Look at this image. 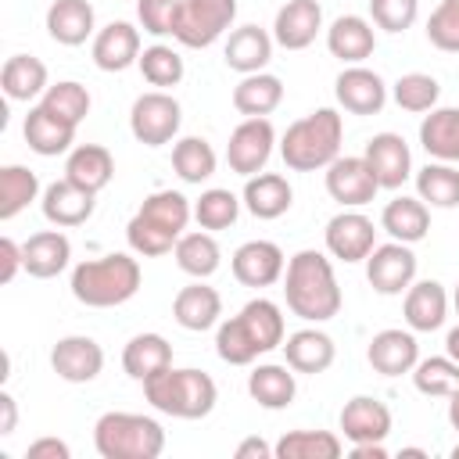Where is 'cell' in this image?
<instances>
[{
	"instance_id": "cell-52",
	"label": "cell",
	"mask_w": 459,
	"mask_h": 459,
	"mask_svg": "<svg viewBox=\"0 0 459 459\" xmlns=\"http://www.w3.org/2000/svg\"><path fill=\"white\" fill-rule=\"evenodd\" d=\"M416 14H420V0H369V18L384 32L412 29Z\"/></svg>"
},
{
	"instance_id": "cell-15",
	"label": "cell",
	"mask_w": 459,
	"mask_h": 459,
	"mask_svg": "<svg viewBox=\"0 0 459 459\" xmlns=\"http://www.w3.org/2000/svg\"><path fill=\"white\" fill-rule=\"evenodd\" d=\"M230 269H233L237 283H244V287H273L276 280H283L287 258H283L280 244H273V240H244L233 251Z\"/></svg>"
},
{
	"instance_id": "cell-36",
	"label": "cell",
	"mask_w": 459,
	"mask_h": 459,
	"mask_svg": "<svg viewBox=\"0 0 459 459\" xmlns=\"http://www.w3.org/2000/svg\"><path fill=\"white\" fill-rule=\"evenodd\" d=\"M65 176L93 194H100L111 179H115V158L108 147L100 143H79L68 151V161H65Z\"/></svg>"
},
{
	"instance_id": "cell-4",
	"label": "cell",
	"mask_w": 459,
	"mask_h": 459,
	"mask_svg": "<svg viewBox=\"0 0 459 459\" xmlns=\"http://www.w3.org/2000/svg\"><path fill=\"white\" fill-rule=\"evenodd\" d=\"M344 118L337 108H316L305 118L290 122L280 140V158L290 172H316L341 158Z\"/></svg>"
},
{
	"instance_id": "cell-9",
	"label": "cell",
	"mask_w": 459,
	"mask_h": 459,
	"mask_svg": "<svg viewBox=\"0 0 459 459\" xmlns=\"http://www.w3.org/2000/svg\"><path fill=\"white\" fill-rule=\"evenodd\" d=\"M366 280L377 294L384 298H394V294H405L409 283L416 280V255H412V244H402V240H387V244H377L369 255H366Z\"/></svg>"
},
{
	"instance_id": "cell-23",
	"label": "cell",
	"mask_w": 459,
	"mask_h": 459,
	"mask_svg": "<svg viewBox=\"0 0 459 459\" xmlns=\"http://www.w3.org/2000/svg\"><path fill=\"white\" fill-rule=\"evenodd\" d=\"M172 316L183 330H194V333L212 330L222 323V294L204 280H194L172 298Z\"/></svg>"
},
{
	"instance_id": "cell-51",
	"label": "cell",
	"mask_w": 459,
	"mask_h": 459,
	"mask_svg": "<svg viewBox=\"0 0 459 459\" xmlns=\"http://www.w3.org/2000/svg\"><path fill=\"white\" fill-rule=\"evenodd\" d=\"M179 11H183V0H136V18H140V29L151 32V36H176V25H179Z\"/></svg>"
},
{
	"instance_id": "cell-1",
	"label": "cell",
	"mask_w": 459,
	"mask_h": 459,
	"mask_svg": "<svg viewBox=\"0 0 459 459\" xmlns=\"http://www.w3.org/2000/svg\"><path fill=\"white\" fill-rule=\"evenodd\" d=\"M283 298H287V308L305 323L333 319L344 301L333 276V262L316 247L298 251L283 269Z\"/></svg>"
},
{
	"instance_id": "cell-22",
	"label": "cell",
	"mask_w": 459,
	"mask_h": 459,
	"mask_svg": "<svg viewBox=\"0 0 459 459\" xmlns=\"http://www.w3.org/2000/svg\"><path fill=\"white\" fill-rule=\"evenodd\" d=\"M402 316L412 333H430V330L445 326V319H448L445 287L437 280H412L405 290V301H402Z\"/></svg>"
},
{
	"instance_id": "cell-24",
	"label": "cell",
	"mask_w": 459,
	"mask_h": 459,
	"mask_svg": "<svg viewBox=\"0 0 459 459\" xmlns=\"http://www.w3.org/2000/svg\"><path fill=\"white\" fill-rule=\"evenodd\" d=\"M337 359V344L330 333H323L319 326H305V330H294L287 341H283V362L294 369V373H326Z\"/></svg>"
},
{
	"instance_id": "cell-13",
	"label": "cell",
	"mask_w": 459,
	"mask_h": 459,
	"mask_svg": "<svg viewBox=\"0 0 459 459\" xmlns=\"http://www.w3.org/2000/svg\"><path fill=\"white\" fill-rule=\"evenodd\" d=\"M387 93V82L366 65H348L333 82V97L348 115H380Z\"/></svg>"
},
{
	"instance_id": "cell-32",
	"label": "cell",
	"mask_w": 459,
	"mask_h": 459,
	"mask_svg": "<svg viewBox=\"0 0 459 459\" xmlns=\"http://www.w3.org/2000/svg\"><path fill=\"white\" fill-rule=\"evenodd\" d=\"M0 86H4V93H7V100H36V97H43L47 93V86H50V72H47V65L39 61V57H32V54H11L7 61H4V68H0Z\"/></svg>"
},
{
	"instance_id": "cell-19",
	"label": "cell",
	"mask_w": 459,
	"mask_h": 459,
	"mask_svg": "<svg viewBox=\"0 0 459 459\" xmlns=\"http://www.w3.org/2000/svg\"><path fill=\"white\" fill-rule=\"evenodd\" d=\"M323 29V7L319 0H287L273 18V39L283 50H305L316 43Z\"/></svg>"
},
{
	"instance_id": "cell-12",
	"label": "cell",
	"mask_w": 459,
	"mask_h": 459,
	"mask_svg": "<svg viewBox=\"0 0 459 459\" xmlns=\"http://www.w3.org/2000/svg\"><path fill=\"white\" fill-rule=\"evenodd\" d=\"M377 190H380V183H377V176L362 154L359 158L344 154V158H333L326 165V194L341 208H362L377 197Z\"/></svg>"
},
{
	"instance_id": "cell-10",
	"label": "cell",
	"mask_w": 459,
	"mask_h": 459,
	"mask_svg": "<svg viewBox=\"0 0 459 459\" xmlns=\"http://www.w3.org/2000/svg\"><path fill=\"white\" fill-rule=\"evenodd\" d=\"M276 147V129L269 118H244L233 133H230V143H226V165L237 172V176H255L265 169L269 154Z\"/></svg>"
},
{
	"instance_id": "cell-2",
	"label": "cell",
	"mask_w": 459,
	"mask_h": 459,
	"mask_svg": "<svg viewBox=\"0 0 459 459\" xmlns=\"http://www.w3.org/2000/svg\"><path fill=\"white\" fill-rule=\"evenodd\" d=\"M190 219H194L190 197H183L179 190H154L151 197H143V204L129 219L126 240L136 255L158 258V255H169L176 247V240L186 233Z\"/></svg>"
},
{
	"instance_id": "cell-42",
	"label": "cell",
	"mask_w": 459,
	"mask_h": 459,
	"mask_svg": "<svg viewBox=\"0 0 459 459\" xmlns=\"http://www.w3.org/2000/svg\"><path fill=\"white\" fill-rule=\"evenodd\" d=\"M215 165H219V158H215V151L204 136H183V140L172 143V169L183 183L201 186L204 179L215 176Z\"/></svg>"
},
{
	"instance_id": "cell-14",
	"label": "cell",
	"mask_w": 459,
	"mask_h": 459,
	"mask_svg": "<svg viewBox=\"0 0 459 459\" xmlns=\"http://www.w3.org/2000/svg\"><path fill=\"white\" fill-rule=\"evenodd\" d=\"M50 369L68 384H90L104 369V348L86 333H68L50 348Z\"/></svg>"
},
{
	"instance_id": "cell-59",
	"label": "cell",
	"mask_w": 459,
	"mask_h": 459,
	"mask_svg": "<svg viewBox=\"0 0 459 459\" xmlns=\"http://www.w3.org/2000/svg\"><path fill=\"white\" fill-rule=\"evenodd\" d=\"M448 423L459 430V391H452V394H448Z\"/></svg>"
},
{
	"instance_id": "cell-41",
	"label": "cell",
	"mask_w": 459,
	"mask_h": 459,
	"mask_svg": "<svg viewBox=\"0 0 459 459\" xmlns=\"http://www.w3.org/2000/svg\"><path fill=\"white\" fill-rule=\"evenodd\" d=\"M273 448L276 459H337L344 441L333 430H287Z\"/></svg>"
},
{
	"instance_id": "cell-43",
	"label": "cell",
	"mask_w": 459,
	"mask_h": 459,
	"mask_svg": "<svg viewBox=\"0 0 459 459\" xmlns=\"http://www.w3.org/2000/svg\"><path fill=\"white\" fill-rule=\"evenodd\" d=\"M39 197V176L25 165H4L0 169V219H14Z\"/></svg>"
},
{
	"instance_id": "cell-48",
	"label": "cell",
	"mask_w": 459,
	"mask_h": 459,
	"mask_svg": "<svg viewBox=\"0 0 459 459\" xmlns=\"http://www.w3.org/2000/svg\"><path fill=\"white\" fill-rule=\"evenodd\" d=\"M391 97L402 111H412V115H423V111H434L437 108V97H441V86L434 75L427 72H405L398 75V82L391 86Z\"/></svg>"
},
{
	"instance_id": "cell-56",
	"label": "cell",
	"mask_w": 459,
	"mask_h": 459,
	"mask_svg": "<svg viewBox=\"0 0 459 459\" xmlns=\"http://www.w3.org/2000/svg\"><path fill=\"white\" fill-rule=\"evenodd\" d=\"M14 427H18V402H14V394L0 391V434L7 437V434H14Z\"/></svg>"
},
{
	"instance_id": "cell-16",
	"label": "cell",
	"mask_w": 459,
	"mask_h": 459,
	"mask_svg": "<svg viewBox=\"0 0 459 459\" xmlns=\"http://www.w3.org/2000/svg\"><path fill=\"white\" fill-rule=\"evenodd\" d=\"M39 208H43V219H47L50 226L72 230V226H82V222L93 215L97 194L86 190V186H79V183H72V179L65 176V179H54V183L43 190Z\"/></svg>"
},
{
	"instance_id": "cell-21",
	"label": "cell",
	"mask_w": 459,
	"mask_h": 459,
	"mask_svg": "<svg viewBox=\"0 0 459 459\" xmlns=\"http://www.w3.org/2000/svg\"><path fill=\"white\" fill-rule=\"evenodd\" d=\"M140 29L133 22H108L93 36V65L100 72H126L140 61Z\"/></svg>"
},
{
	"instance_id": "cell-47",
	"label": "cell",
	"mask_w": 459,
	"mask_h": 459,
	"mask_svg": "<svg viewBox=\"0 0 459 459\" xmlns=\"http://www.w3.org/2000/svg\"><path fill=\"white\" fill-rule=\"evenodd\" d=\"M39 104L50 115H57L61 122H68V126L79 129V122L90 115V90L82 82H75V79H61L54 86H47V93L39 97Z\"/></svg>"
},
{
	"instance_id": "cell-55",
	"label": "cell",
	"mask_w": 459,
	"mask_h": 459,
	"mask_svg": "<svg viewBox=\"0 0 459 459\" xmlns=\"http://www.w3.org/2000/svg\"><path fill=\"white\" fill-rule=\"evenodd\" d=\"M233 455H237V459H273L276 448H273L269 441H262V437H244V441L233 448Z\"/></svg>"
},
{
	"instance_id": "cell-31",
	"label": "cell",
	"mask_w": 459,
	"mask_h": 459,
	"mask_svg": "<svg viewBox=\"0 0 459 459\" xmlns=\"http://www.w3.org/2000/svg\"><path fill=\"white\" fill-rule=\"evenodd\" d=\"M247 394L262 405V409H269V412H276V409H287L290 402H294V394H298V380H294V369L283 362H262V366H255L251 373H247Z\"/></svg>"
},
{
	"instance_id": "cell-37",
	"label": "cell",
	"mask_w": 459,
	"mask_h": 459,
	"mask_svg": "<svg viewBox=\"0 0 459 459\" xmlns=\"http://www.w3.org/2000/svg\"><path fill=\"white\" fill-rule=\"evenodd\" d=\"M237 316H240L244 330L251 333V341H255V348H258L262 355L273 351V348H283V341H287V323H283V308H280L276 301H269V298H251Z\"/></svg>"
},
{
	"instance_id": "cell-45",
	"label": "cell",
	"mask_w": 459,
	"mask_h": 459,
	"mask_svg": "<svg viewBox=\"0 0 459 459\" xmlns=\"http://www.w3.org/2000/svg\"><path fill=\"white\" fill-rule=\"evenodd\" d=\"M240 204H244V201H240L233 190H226V186H208V190L194 201V219H197V226L208 230V233L230 230V226L237 222V215H240Z\"/></svg>"
},
{
	"instance_id": "cell-35",
	"label": "cell",
	"mask_w": 459,
	"mask_h": 459,
	"mask_svg": "<svg viewBox=\"0 0 459 459\" xmlns=\"http://www.w3.org/2000/svg\"><path fill=\"white\" fill-rule=\"evenodd\" d=\"M420 147L434 161L459 165V108H434L420 122Z\"/></svg>"
},
{
	"instance_id": "cell-6",
	"label": "cell",
	"mask_w": 459,
	"mask_h": 459,
	"mask_svg": "<svg viewBox=\"0 0 459 459\" xmlns=\"http://www.w3.org/2000/svg\"><path fill=\"white\" fill-rule=\"evenodd\" d=\"M93 448L100 459H158L165 452V430L143 412H104L93 423Z\"/></svg>"
},
{
	"instance_id": "cell-38",
	"label": "cell",
	"mask_w": 459,
	"mask_h": 459,
	"mask_svg": "<svg viewBox=\"0 0 459 459\" xmlns=\"http://www.w3.org/2000/svg\"><path fill=\"white\" fill-rule=\"evenodd\" d=\"M165 366H172V344L161 333H136L129 337V344L122 348V369L133 380H147L154 373H161Z\"/></svg>"
},
{
	"instance_id": "cell-44",
	"label": "cell",
	"mask_w": 459,
	"mask_h": 459,
	"mask_svg": "<svg viewBox=\"0 0 459 459\" xmlns=\"http://www.w3.org/2000/svg\"><path fill=\"white\" fill-rule=\"evenodd\" d=\"M412 387L427 398H448L459 391V362L448 355H430L412 366Z\"/></svg>"
},
{
	"instance_id": "cell-5",
	"label": "cell",
	"mask_w": 459,
	"mask_h": 459,
	"mask_svg": "<svg viewBox=\"0 0 459 459\" xmlns=\"http://www.w3.org/2000/svg\"><path fill=\"white\" fill-rule=\"evenodd\" d=\"M143 398L165 412V416H176V420H201L215 409L219 402V387L215 380L204 373V369H194V366H165L161 373L147 377L143 380Z\"/></svg>"
},
{
	"instance_id": "cell-40",
	"label": "cell",
	"mask_w": 459,
	"mask_h": 459,
	"mask_svg": "<svg viewBox=\"0 0 459 459\" xmlns=\"http://www.w3.org/2000/svg\"><path fill=\"white\" fill-rule=\"evenodd\" d=\"M416 197L427 208H455L459 204V169L452 161H427L416 172Z\"/></svg>"
},
{
	"instance_id": "cell-34",
	"label": "cell",
	"mask_w": 459,
	"mask_h": 459,
	"mask_svg": "<svg viewBox=\"0 0 459 459\" xmlns=\"http://www.w3.org/2000/svg\"><path fill=\"white\" fill-rule=\"evenodd\" d=\"M283 100V82L273 72H251L233 86V108L244 118H269Z\"/></svg>"
},
{
	"instance_id": "cell-61",
	"label": "cell",
	"mask_w": 459,
	"mask_h": 459,
	"mask_svg": "<svg viewBox=\"0 0 459 459\" xmlns=\"http://www.w3.org/2000/svg\"><path fill=\"white\" fill-rule=\"evenodd\" d=\"M452 459H459V445H455V448H452Z\"/></svg>"
},
{
	"instance_id": "cell-7",
	"label": "cell",
	"mask_w": 459,
	"mask_h": 459,
	"mask_svg": "<svg viewBox=\"0 0 459 459\" xmlns=\"http://www.w3.org/2000/svg\"><path fill=\"white\" fill-rule=\"evenodd\" d=\"M183 126V108L169 90H151L140 93L129 108V129L143 147H161L172 143Z\"/></svg>"
},
{
	"instance_id": "cell-3",
	"label": "cell",
	"mask_w": 459,
	"mask_h": 459,
	"mask_svg": "<svg viewBox=\"0 0 459 459\" xmlns=\"http://www.w3.org/2000/svg\"><path fill=\"white\" fill-rule=\"evenodd\" d=\"M140 262L126 251H111L100 258H86L72 269V298L86 308H115L126 305L140 290Z\"/></svg>"
},
{
	"instance_id": "cell-29",
	"label": "cell",
	"mask_w": 459,
	"mask_h": 459,
	"mask_svg": "<svg viewBox=\"0 0 459 459\" xmlns=\"http://www.w3.org/2000/svg\"><path fill=\"white\" fill-rule=\"evenodd\" d=\"M244 208L255 215V219H280V215H287L290 212V204H294V190H290V183H287V176H280V172H255V176H247V183H244Z\"/></svg>"
},
{
	"instance_id": "cell-39",
	"label": "cell",
	"mask_w": 459,
	"mask_h": 459,
	"mask_svg": "<svg viewBox=\"0 0 459 459\" xmlns=\"http://www.w3.org/2000/svg\"><path fill=\"white\" fill-rule=\"evenodd\" d=\"M172 258L176 265L194 276V280H208L219 265H222V251H219V240L208 233V230H194V233H183L172 247Z\"/></svg>"
},
{
	"instance_id": "cell-49",
	"label": "cell",
	"mask_w": 459,
	"mask_h": 459,
	"mask_svg": "<svg viewBox=\"0 0 459 459\" xmlns=\"http://www.w3.org/2000/svg\"><path fill=\"white\" fill-rule=\"evenodd\" d=\"M215 351H219V359L230 362V366H251V362L262 355V351L255 348L251 333L244 330L240 316H230V319H222V323L215 326Z\"/></svg>"
},
{
	"instance_id": "cell-20",
	"label": "cell",
	"mask_w": 459,
	"mask_h": 459,
	"mask_svg": "<svg viewBox=\"0 0 459 459\" xmlns=\"http://www.w3.org/2000/svg\"><path fill=\"white\" fill-rule=\"evenodd\" d=\"M366 359L380 377H402V373H412V366L420 362V344H416L412 330L391 326V330H380L369 337Z\"/></svg>"
},
{
	"instance_id": "cell-27",
	"label": "cell",
	"mask_w": 459,
	"mask_h": 459,
	"mask_svg": "<svg viewBox=\"0 0 459 459\" xmlns=\"http://www.w3.org/2000/svg\"><path fill=\"white\" fill-rule=\"evenodd\" d=\"M97 29V14L90 0H54L47 7V32L61 47H82Z\"/></svg>"
},
{
	"instance_id": "cell-18",
	"label": "cell",
	"mask_w": 459,
	"mask_h": 459,
	"mask_svg": "<svg viewBox=\"0 0 459 459\" xmlns=\"http://www.w3.org/2000/svg\"><path fill=\"white\" fill-rule=\"evenodd\" d=\"M337 423H341V434H344L351 445H362V441H387L394 420H391V409H387L380 398H373V394H355V398L344 402Z\"/></svg>"
},
{
	"instance_id": "cell-50",
	"label": "cell",
	"mask_w": 459,
	"mask_h": 459,
	"mask_svg": "<svg viewBox=\"0 0 459 459\" xmlns=\"http://www.w3.org/2000/svg\"><path fill=\"white\" fill-rule=\"evenodd\" d=\"M427 39L445 50L459 54V0H441L427 18Z\"/></svg>"
},
{
	"instance_id": "cell-30",
	"label": "cell",
	"mask_w": 459,
	"mask_h": 459,
	"mask_svg": "<svg viewBox=\"0 0 459 459\" xmlns=\"http://www.w3.org/2000/svg\"><path fill=\"white\" fill-rule=\"evenodd\" d=\"M22 255H25V273L36 276V280H50L57 273L68 269V258H72V240L57 230H39L32 233L25 244H22Z\"/></svg>"
},
{
	"instance_id": "cell-53",
	"label": "cell",
	"mask_w": 459,
	"mask_h": 459,
	"mask_svg": "<svg viewBox=\"0 0 459 459\" xmlns=\"http://www.w3.org/2000/svg\"><path fill=\"white\" fill-rule=\"evenodd\" d=\"M18 269H25V255L22 244H14L11 237L0 240V283H11L18 276Z\"/></svg>"
},
{
	"instance_id": "cell-8",
	"label": "cell",
	"mask_w": 459,
	"mask_h": 459,
	"mask_svg": "<svg viewBox=\"0 0 459 459\" xmlns=\"http://www.w3.org/2000/svg\"><path fill=\"white\" fill-rule=\"evenodd\" d=\"M237 18V0H183L176 39L190 50L212 47Z\"/></svg>"
},
{
	"instance_id": "cell-25",
	"label": "cell",
	"mask_w": 459,
	"mask_h": 459,
	"mask_svg": "<svg viewBox=\"0 0 459 459\" xmlns=\"http://www.w3.org/2000/svg\"><path fill=\"white\" fill-rule=\"evenodd\" d=\"M326 50L337 61H344V65H362L377 50L373 22H366L362 14H341V18H333L330 29H326Z\"/></svg>"
},
{
	"instance_id": "cell-33",
	"label": "cell",
	"mask_w": 459,
	"mask_h": 459,
	"mask_svg": "<svg viewBox=\"0 0 459 459\" xmlns=\"http://www.w3.org/2000/svg\"><path fill=\"white\" fill-rule=\"evenodd\" d=\"M380 230L391 233V240L402 244H420L430 233V208L420 197H394L380 212Z\"/></svg>"
},
{
	"instance_id": "cell-54",
	"label": "cell",
	"mask_w": 459,
	"mask_h": 459,
	"mask_svg": "<svg viewBox=\"0 0 459 459\" xmlns=\"http://www.w3.org/2000/svg\"><path fill=\"white\" fill-rule=\"evenodd\" d=\"M29 459H72V448L61 441V437H36L29 448H25Z\"/></svg>"
},
{
	"instance_id": "cell-58",
	"label": "cell",
	"mask_w": 459,
	"mask_h": 459,
	"mask_svg": "<svg viewBox=\"0 0 459 459\" xmlns=\"http://www.w3.org/2000/svg\"><path fill=\"white\" fill-rule=\"evenodd\" d=\"M445 355L459 362V326H452V330L445 333Z\"/></svg>"
},
{
	"instance_id": "cell-17",
	"label": "cell",
	"mask_w": 459,
	"mask_h": 459,
	"mask_svg": "<svg viewBox=\"0 0 459 459\" xmlns=\"http://www.w3.org/2000/svg\"><path fill=\"white\" fill-rule=\"evenodd\" d=\"M362 158L373 169L380 190H398L412 176V154H409V143L398 133H377V136H369Z\"/></svg>"
},
{
	"instance_id": "cell-11",
	"label": "cell",
	"mask_w": 459,
	"mask_h": 459,
	"mask_svg": "<svg viewBox=\"0 0 459 459\" xmlns=\"http://www.w3.org/2000/svg\"><path fill=\"white\" fill-rule=\"evenodd\" d=\"M323 240H326V251L333 258H341V262H366V255L377 247V226L359 208H344V212H337L326 222Z\"/></svg>"
},
{
	"instance_id": "cell-28",
	"label": "cell",
	"mask_w": 459,
	"mask_h": 459,
	"mask_svg": "<svg viewBox=\"0 0 459 459\" xmlns=\"http://www.w3.org/2000/svg\"><path fill=\"white\" fill-rule=\"evenodd\" d=\"M22 136L29 143V151H36L39 158H57L65 151H72L75 143V126L61 122L57 115H50L43 104L29 108L25 122H22Z\"/></svg>"
},
{
	"instance_id": "cell-57",
	"label": "cell",
	"mask_w": 459,
	"mask_h": 459,
	"mask_svg": "<svg viewBox=\"0 0 459 459\" xmlns=\"http://www.w3.org/2000/svg\"><path fill=\"white\" fill-rule=\"evenodd\" d=\"M351 455L355 459H387V448H384V441H362V445H351Z\"/></svg>"
},
{
	"instance_id": "cell-26",
	"label": "cell",
	"mask_w": 459,
	"mask_h": 459,
	"mask_svg": "<svg viewBox=\"0 0 459 459\" xmlns=\"http://www.w3.org/2000/svg\"><path fill=\"white\" fill-rule=\"evenodd\" d=\"M273 32L258 29V25H240L230 32L226 47H222V61L226 68L251 75V72H265V65L273 61Z\"/></svg>"
},
{
	"instance_id": "cell-46",
	"label": "cell",
	"mask_w": 459,
	"mask_h": 459,
	"mask_svg": "<svg viewBox=\"0 0 459 459\" xmlns=\"http://www.w3.org/2000/svg\"><path fill=\"white\" fill-rule=\"evenodd\" d=\"M136 65H140L143 79H147L154 90H172V86H179L183 75H186L183 57H179L169 43H151V47H143V54H140Z\"/></svg>"
},
{
	"instance_id": "cell-60",
	"label": "cell",
	"mask_w": 459,
	"mask_h": 459,
	"mask_svg": "<svg viewBox=\"0 0 459 459\" xmlns=\"http://www.w3.org/2000/svg\"><path fill=\"white\" fill-rule=\"evenodd\" d=\"M452 305H455V316H459V283H455V294H452Z\"/></svg>"
}]
</instances>
